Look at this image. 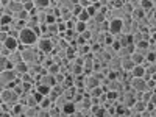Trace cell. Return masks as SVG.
I'll list each match as a JSON object with an SVG mask.
<instances>
[{
    "instance_id": "9c48e42d",
    "label": "cell",
    "mask_w": 156,
    "mask_h": 117,
    "mask_svg": "<svg viewBox=\"0 0 156 117\" xmlns=\"http://www.w3.org/2000/svg\"><path fill=\"white\" fill-rule=\"evenodd\" d=\"M76 111H75V103L73 101H66V105L62 106V109H61V114L62 115H73Z\"/></svg>"
},
{
    "instance_id": "f1b7e54d",
    "label": "cell",
    "mask_w": 156,
    "mask_h": 117,
    "mask_svg": "<svg viewBox=\"0 0 156 117\" xmlns=\"http://www.w3.org/2000/svg\"><path fill=\"white\" fill-rule=\"evenodd\" d=\"M150 117H156V108L153 111H150Z\"/></svg>"
},
{
    "instance_id": "ba28073f",
    "label": "cell",
    "mask_w": 156,
    "mask_h": 117,
    "mask_svg": "<svg viewBox=\"0 0 156 117\" xmlns=\"http://www.w3.org/2000/svg\"><path fill=\"white\" fill-rule=\"evenodd\" d=\"M3 47H5L8 51H16V50H19V48H20V44H19L17 39L9 37V36H8V39L3 42Z\"/></svg>"
},
{
    "instance_id": "7a4b0ae2",
    "label": "cell",
    "mask_w": 156,
    "mask_h": 117,
    "mask_svg": "<svg viewBox=\"0 0 156 117\" xmlns=\"http://www.w3.org/2000/svg\"><path fill=\"white\" fill-rule=\"evenodd\" d=\"M37 36L33 33L31 28H27L25 27L23 30L19 31V37H17V41L20 44V47H34L37 44Z\"/></svg>"
},
{
    "instance_id": "5b68a950",
    "label": "cell",
    "mask_w": 156,
    "mask_h": 117,
    "mask_svg": "<svg viewBox=\"0 0 156 117\" xmlns=\"http://www.w3.org/2000/svg\"><path fill=\"white\" fill-rule=\"evenodd\" d=\"M109 22V28H108V33L111 34V36H119L120 33H122V19H111V20H108Z\"/></svg>"
},
{
    "instance_id": "6da1fadb",
    "label": "cell",
    "mask_w": 156,
    "mask_h": 117,
    "mask_svg": "<svg viewBox=\"0 0 156 117\" xmlns=\"http://www.w3.org/2000/svg\"><path fill=\"white\" fill-rule=\"evenodd\" d=\"M19 50H20V55H22V61L25 64H28V66L41 62V59H42L41 51L36 47H20Z\"/></svg>"
},
{
    "instance_id": "4fadbf2b",
    "label": "cell",
    "mask_w": 156,
    "mask_h": 117,
    "mask_svg": "<svg viewBox=\"0 0 156 117\" xmlns=\"http://www.w3.org/2000/svg\"><path fill=\"white\" fill-rule=\"evenodd\" d=\"M129 75H131V78H144V75H145V67H144V66H134L133 70L129 72Z\"/></svg>"
},
{
    "instance_id": "7402d4cb",
    "label": "cell",
    "mask_w": 156,
    "mask_h": 117,
    "mask_svg": "<svg viewBox=\"0 0 156 117\" xmlns=\"http://www.w3.org/2000/svg\"><path fill=\"white\" fill-rule=\"evenodd\" d=\"M92 20L95 22V25H100L101 22H105V20H106V17H105V14H103L101 11H97V14L92 17Z\"/></svg>"
},
{
    "instance_id": "cb8c5ba5",
    "label": "cell",
    "mask_w": 156,
    "mask_h": 117,
    "mask_svg": "<svg viewBox=\"0 0 156 117\" xmlns=\"http://www.w3.org/2000/svg\"><path fill=\"white\" fill-rule=\"evenodd\" d=\"M23 5V11H27V12H31L34 9V2L33 0H28V2H22Z\"/></svg>"
},
{
    "instance_id": "603a6c76",
    "label": "cell",
    "mask_w": 156,
    "mask_h": 117,
    "mask_svg": "<svg viewBox=\"0 0 156 117\" xmlns=\"http://www.w3.org/2000/svg\"><path fill=\"white\" fill-rule=\"evenodd\" d=\"M12 19L11 16H8V14H2L0 16V25H11L12 23Z\"/></svg>"
},
{
    "instance_id": "484cf974",
    "label": "cell",
    "mask_w": 156,
    "mask_h": 117,
    "mask_svg": "<svg viewBox=\"0 0 156 117\" xmlns=\"http://www.w3.org/2000/svg\"><path fill=\"white\" fill-rule=\"evenodd\" d=\"M129 5H131L133 11H134V9H139V8H140V2H139V0H131V2H129Z\"/></svg>"
},
{
    "instance_id": "4316f807",
    "label": "cell",
    "mask_w": 156,
    "mask_h": 117,
    "mask_svg": "<svg viewBox=\"0 0 156 117\" xmlns=\"http://www.w3.org/2000/svg\"><path fill=\"white\" fill-rule=\"evenodd\" d=\"M36 117H50V112H48V111H45V109H39Z\"/></svg>"
},
{
    "instance_id": "83f0119b",
    "label": "cell",
    "mask_w": 156,
    "mask_h": 117,
    "mask_svg": "<svg viewBox=\"0 0 156 117\" xmlns=\"http://www.w3.org/2000/svg\"><path fill=\"white\" fill-rule=\"evenodd\" d=\"M150 103H151V105L156 108V92H153L151 94V98H150Z\"/></svg>"
},
{
    "instance_id": "d6986e66",
    "label": "cell",
    "mask_w": 156,
    "mask_h": 117,
    "mask_svg": "<svg viewBox=\"0 0 156 117\" xmlns=\"http://www.w3.org/2000/svg\"><path fill=\"white\" fill-rule=\"evenodd\" d=\"M37 111H39V106H27L25 108V117H36L37 115Z\"/></svg>"
},
{
    "instance_id": "277c9868",
    "label": "cell",
    "mask_w": 156,
    "mask_h": 117,
    "mask_svg": "<svg viewBox=\"0 0 156 117\" xmlns=\"http://www.w3.org/2000/svg\"><path fill=\"white\" fill-rule=\"evenodd\" d=\"M128 86H129L131 90H134L136 94H142L144 90H147V81L144 80V78H131Z\"/></svg>"
},
{
    "instance_id": "9a60e30c",
    "label": "cell",
    "mask_w": 156,
    "mask_h": 117,
    "mask_svg": "<svg viewBox=\"0 0 156 117\" xmlns=\"http://www.w3.org/2000/svg\"><path fill=\"white\" fill-rule=\"evenodd\" d=\"M34 90L37 94H41L42 97H48L51 87H47V86H42V84H34Z\"/></svg>"
},
{
    "instance_id": "4dcf8cb0",
    "label": "cell",
    "mask_w": 156,
    "mask_h": 117,
    "mask_svg": "<svg viewBox=\"0 0 156 117\" xmlns=\"http://www.w3.org/2000/svg\"><path fill=\"white\" fill-rule=\"evenodd\" d=\"M3 9V2H0V11Z\"/></svg>"
},
{
    "instance_id": "f546056e",
    "label": "cell",
    "mask_w": 156,
    "mask_h": 117,
    "mask_svg": "<svg viewBox=\"0 0 156 117\" xmlns=\"http://www.w3.org/2000/svg\"><path fill=\"white\" fill-rule=\"evenodd\" d=\"M153 19H154V20H156V9H154V11H153Z\"/></svg>"
},
{
    "instance_id": "3957f363",
    "label": "cell",
    "mask_w": 156,
    "mask_h": 117,
    "mask_svg": "<svg viewBox=\"0 0 156 117\" xmlns=\"http://www.w3.org/2000/svg\"><path fill=\"white\" fill-rule=\"evenodd\" d=\"M34 47L41 51L42 55H51V51H53V48H55V45L51 44V41H50V39H47V37H39L37 39V44Z\"/></svg>"
},
{
    "instance_id": "5bb4252c",
    "label": "cell",
    "mask_w": 156,
    "mask_h": 117,
    "mask_svg": "<svg viewBox=\"0 0 156 117\" xmlns=\"http://www.w3.org/2000/svg\"><path fill=\"white\" fill-rule=\"evenodd\" d=\"M131 111H134V112H137V114H142L144 111H147V103L140 101V100H136L134 105H133V108H131Z\"/></svg>"
},
{
    "instance_id": "1f68e13d",
    "label": "cell",
    "mask_w": 156,
    "mask_h": 117,
    "mask_svg": "<svg viewBox=\"0 0 156 117\" xmlns=\"http://www.w3.org/2000/svg\"><path fill=\"white\" fill-rule=\"evenodd\" d=\"M154 92H156V87H154Z\"/></svg>"
},
{
    "instance_id": "7c38bea8",
    "label": "cell",
    "mask_w": 156,
    "mask_h": 117,
    "mask_svg": "<svg viewBox=\"0 0 156 117\" xmlns=\"http://www.w3.org/2000/svg\"><path fill=\"white\" fill-rule=\"evenodd\" d=\"M12 70H14L19 76H22V75H25L28 72V64H25L23 61H20V62H17V64H14V67H12Z\"/></svg>"
},
{
    "instance_id": "44dd1931",
    "label": "cell",
    "mask_w": 156,
    "mask_h": 117,
    "mask_svg": "<svg viewBox=\"0 0 156 117\" xmlns=\"http://www.w3.org/2000/svg\"><path fill=\"white\" fill-rule=\"evenodd\" d=\"M140 8L144 9L145 12L150 11V9H154L153 8V0H142V2H140Z\"/></svg>"
},
{
    "instance_id": "d4e9b609",
    "label": "cell",
    "mask_w": 156,
    "mask_h": 117,
    "mask_svg": "<svg viewBox=\"0 0 156 117\" xmlns=\"http://www.w3.org/2000/svg\"><path fill=\"white\" fill-rule=\"evenodd\" d=\"M78 5H80L83 9H87V8L92 6V0H80V2H78Z\"/></svg>"
},
{
    "instance_id": "ffe728a7",
    "label": "cell",
    "mask_w": 156,
    "mask_h": 117,
    "mask_svg": "<svg viewBox=\"0 0 156 117\" xmlns=\"http://www.w3.org/2000/svg\"><path fill=\"white\" fill-rule=\"evenodd\" d=\"M89 19H90V17H89V14H87V11H86V9H81V12L76 16V20H78V22H84V23H87Z\"/></svg>"
},
{
    "instance_id": "e0dca14e",
    "label": "cell",
    "mask_w": 156,
    "mask_h": 117,
    "mask_svg": "<svg viewBox=\"0 0 156 117\" xmlns=\"http://www.w3.org/2000/svg\"><path fill=\"white\" fill-rule=\"evenodd\" d=\"M87 30V23H84V22H75V27H73V31L80 36V34H83L84 31Z\"/></svg>"
},
{
    "instance_id": "30bf717a",
    "label": "cell",
    "mask_w": 156,
    "mask_h": 117,
    "mask_svg": "<svg viewBox=\"0 0 156 117\" xmlns=\"http://www.w3.org/2000/svg\"><path fill=\"white\" fill-rule=\"evenodd\" d=\"M129 59L133 61L134 66H144V62H145V56L140 55L139 51H134V53L129 55Z\"/></svg>"
},
{
    "instance_id": "ac0fdd59",
    "label": "cell",
    "mask_w": 156,
    "mask_h": 117,
    "mask_svg": "<svg viewBox=\"0 0 156 117\" xmlns=\"http://www.w3.org/2000/svg\"><path fill=\"white\" fill-rule=\"evenodd\" d=\"M45 72L48 75H51V76H55V75H58L61 72V66H58V64H50V66L45 69Z\"/></svg>"
},
{
    "instance_id": "52a82bcc",
    "label": "cell",
    "mask_w": 156,
    "mask_h": 117,
    "mask_svg": "<svg viewBox=\"0 0 156 117\" xmlns=\"http://www.w3.org/2000/svg\"><path fill=\"white\" fill-rule=\"evenodd\" d=\"M84 89L89 90V89H94L97 86H100V81L97 80V76L94 73H89V75H84Z\"/></svg>"
},
{
    "instance_id": "d6a6232c",
    "label": "cell",
    "mask_w": 156,
    "mask_h": 117,
    "mask_svg": "<svg viewBox=\"0 0 156 117\" xmlns=\"http://www.w3.org/2000/svg\"><path fill=\"white\" fill-rule=\"evenodd\" d=\"M58 117H61V115H58Z\"/></svg>"
},
{
    "instance_id": "2e32d148",
    "label": "cell",
    "mask_w": 156,
    "mask_h": 117,
    "mask_svg": "<svg viewBox=\"0 0 156 117\" xmlns=\"http://www.w3.org/2000/svg\"><path fill=\"white\" fill-rule=\"evenodd\" d=\"M37 106H39V109H45V111H48L50 108H53V101L50 100V97H44Z\"/></svg>"
},
{
    "instance_id": "8fae6325",
    "label": "cell",
    "mask_w": 156,
    "mask_h": 117,
    "mask_svg": "<svg viewBox=\"0 0 156 117\" xmlns=\"http://www.w3.org/2000/svg\"><path fill=\"white\" fill-rule=\"evenodd\" d=\"M8 58V62L12 64V67H14V64L20 62L22 61V55H20V50H16V51H11V53L6 56Z\"/></svg>"
},
{
    "instance_id": "8992f818",
    "label": "cell",
    "mask_w": 156,
    "mask_h": 117,
    "mask_svg": "<svg viewBox=\"0 0 156 117\" xmlns=\"http://www.w3.org/2000/svg\"><path fill=\"white\" fill-rule=\"evenodd\" d=\"M34 84H42V86H47V87H53L56 83H55V76H51V75H48L45 72L42 75H39V78L36 80Z\"/></svg>"
}]
</instances>
